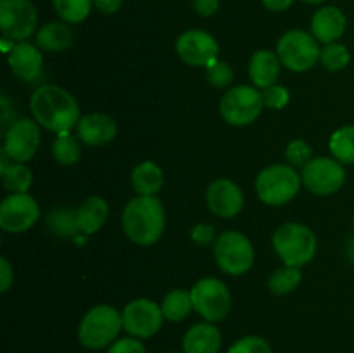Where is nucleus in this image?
<instances>
[{
    "instance_id": "nucleus-6",
    "label": "nucleus",
    "mask_w": 354,
    "mask_h": 353,
    "mask_svg": "<svg viewBox=\"0 0 354 353\" xmlns=\"http://www.w3.org/2000/svg\"><path fill=\"white\" fill-rule=\"evenodd\" d=\"M213 255L221 272L228 275H244L254 263V248L248 235L228 230L213 242Z\"/></svg>"
},
{
    "instance_id": "nucleus-3",
    "label": "nucleus",
    "mask_w": 354,
    "mask_h": 353,
    "mask_svg": "<svg viewBox=\"0 0 354 353\" xmlns=\"http://www.w3.org/2000/svg\"><path fill=\"white\" fill-rule=\"evenodd\" d=\"M273 249L283 265L303 266L308 265L317 255L318 241L315 232L303 224H283L273 232Z\"/></svg>"
},
{
    "instance_id": "nucleus-35",
    "label": "nucleus",
    "mask_w": 354,
    "mask_h": 353,
    "mask_svg": "<svg viewBox=\"0 0 354 353\" xmlns=\"http://www.w3.org/2000/svg\"><path fill=\"white\" fill-rule=\"evenodd\" d=\"M228 353H272V348L259 336H244L228 348Z\"/></svg>"
},
{
    "instance_id": "nucleus-18",
    "label": "nucleus",
    "mask_w": 354,
    "mask_h": 353,
    "mask_svg": "<svg viewBox=\"0 0 354 353\" xmlns=\"http://www.w3.org/2000/svg\"><path fill=\"white\" fill-rule=\"evenodd\" d=\"M7 61H9L10 71L26 83L37 82L41 75V69H44L41 52L28 42L14 44V47L7 54Z\"/></svg>"
},
{
    "instance_id": "nucleus-2",
    "label": "nucleus",
    "mask_w": 354,
    "mask_h": 353,
    "mask_svg": "<svg viewBox=\"0 0 354 353\" xmlns=\"http://www.w3.org/2000/svg\"><path fill=\"white\" fill-rule=\"evenodd\" d=\"M123 232L138 246H152L166 227L165 206L156 196H137L128 201L121 215Z\"/></svg>"
},
{
    "instance_id": "nucleus-37",
    "label": "nucleus",
    "mask_w": 354,
    "mask_h": 353,
    "mask_svg": "<svg viewBox=\"0 0 354 353\" xmlns=\"http://www.w3.org/2000/svg\"><path fill=\"white\" fill-rule=\"evenodd\" d=\"M107 353H145L144 345L138 338H121L116 339L113 345L109 346Z\"/></svg>"
},
{
    "instance_id": "nucleus-1",
    "label": "nucleus",
    "mask_w": 354,
    "mask_h": 353,
    "mask_svg": "<svg viewBox=\"0 0 354 353\" xmlns=\"http://www.w3.org/2000/svg\"><path fill=\"white\" fill-rule=\"evenodd\" d=\"M30 109L35 121L45 130L62 134L80 121V106L75 97L57 85H41L31 93Z\"/></svg>"
},
{
    "instance_id": "nucleus-38",
    "label": "nucleus",
    "mask_w": 354,
    "mask_h": 353,
    "mask_svg": "<svg viewBox=\"0 0 354 353\" xmlns=\"http://www.w3.org/2000/svg\"><path fill=\"white\" fill-rule=\"evenodd\" d=\"M190 237H192V241L199 246H206L209 244V242L216 241V237H214V227L207 224L196 225V227L192 228V232H190Z\"/></svg>"
},
{
    "instance_id": "nucleus-11",
    "label": "nucleus",
    "mask_w": 354,
    "mask_h": 353,
    "mask_svg": "<svg viewBox=\"0 0 354 353\" xmlns=\"http://www.w3.org/2000/svg\"><path fill=\"white\" fill-rule=\"evenodd\" d=\"M301 180L315 196H330L344 185L346 170L335 158H313L303 168Z\"/></svg>"
},
{
    "instance_id": "nucleus-4",
    "label": "nucleus",
    "mask_w": 354,
    "mask_h": 353,
    "mask_svg": "<svg viewBox=\"0 0 354 353\" xmlns=\"http://www.w3.org/2000/svg\"><path fill=\"white\" fill-rule=\"evenodd\" d=\"M123 329V315L111 305H97L83 315L78 339L85 348L102 350L111 346Z\"/></svg>"
},
{
    "instance_id": "nucleus-22",
    "label": "nucleus",
    "mask_w": 354,
    "mask_h": 353,
    "mask_svg": "<svg viewBox=\"0 0 354 353\" xmlns=\"http://www.w3.org/2000/svg\"><path fill=\"white\" fill-rule=\"evenodd\" d=\"M109 206L107 201L100 196H90L76 208V217H78V227L83 235H93L102 228L106 224Z\"/></svg>"
},
{
    "instance_id": "nucleus-32",
    "label": "nucleus",
    "mask_w": 354,
    "mask_h": 353,
    "mask_svg": "<svg viewBox=\"0 0 354 353\" xmlns=\"http://www.w3.org/2000/svg\"><path fill=\"white\" fill-rule=\"evenodd\" d=\"M320 61L328 71H341L351 61V54H349V48L346 45L334 42V44H328L325 45V48H322Z\"/></svg>"
},
{
    "instance_id": "nucleus-40",
    "label": "nucleus",
    "mask_w": 354,
    "mask_h": 353,
    "mask_svg": "<svg viewBox=\"0 0 354 353\" xmlns=\"http://www.w3.org/2000/svg\"><path fill=\"white\" fill-rule=\"evenodd\" d=\"M192 7L199 16L209 17L220 7V0H192Z\"/></svg>"
},
{
    "instance_id": "nucleus-9",
    "label": "nucleus",
    "mask_w": 354,
    "mask_h": 353,
    "mask_svg": "<svg viewBox=\"0 0 354 353\" xmlns=\"http://www.w3.org/2000/svg\"><path fill=\"white\" fill-rule=\"evenodd\" d=\"M194 310L206 322H220L232 308V294L225 282L214 277H204L197 280L190 289Z\"/></svg>"
},
{
    "instance_id": "nucleus-23",
    "label": "nucleus",
    "mask_w": 354,
    "mask_h": 353,
    "mask_svg": "<svg viewBox=\"0 0 354 353\" xmlns=\"http://www.w3.org/2000/svg\"><path fill=\"white\" fill-rule=\"evenodd\" d=\"M75 33L64 21H50L44 24L35 35L37 47L45 52H62L73 44Z\"/></svg>"
},
{
    "instance_id": "nucleus-8",
    "label": "nucleus",
    "mask_w": 354,
    "mask_h": 353,
    "mask_svg": "<svg viewBox=\"0 0 354 353\" xmlns=\"http://www.w3.org/2000/svg\"><path fill=\"white\" fill-rule=\"evenodd\" d=\"M280 62L294 73H304L320 61L322 51L318 40L303 30H290L280 37L277 44Z\"/></svg>"
},
{
    "instance_id": "nucleus-36",
    "label": "nucleus",
    "mask_w": 354,
    "mask_h": 353,
    "mask_svg": "<svg viewBox=\"0 0 354 353\" xmlns=\"http://www.w3.org/2000/svg\"><path fill=\"white\" fill-rule=\"evenodd\" d=\"M261 93L263 100H265V107H268V109H282L289 104L290 99L289 90L286 87L279 85V83L268 87V89H263Z\"/></svg>"
},
{
    "instance_id": "nucleus-26",
    "label": "nucleus",
    "mask_w": 354,
    "mask_h": 353,
    "mask_svg": "<svg viewBox=\"0 0 354 353\" xmlns=\"http://www.w3.org/2000/svg\"><path fill=\"white\" fill-rule=\"evenodd\" d=\"M47 228L50 234L57 237H75L82 234L78 227V217H76V208L61 206L52 210L47 215Z\"/></svg>"
},
{
    "instance_id": "nucleus-19",
    "label": "nucleus",
    "mask_w": 354,
    "mask_h": 353,
    "mask_svg": "<svg viewBox=\"0 0 354 353\" xmlns=\"http://www.w3.org/2000/svg\"><path fill=\"white\" fill-rule=\"evenodd\" d=\"M348 28V19L346 14L339 7L327 6L322 7L315 12L311 19V35L317 38L320 44H334L344 35Z\"/></svg>"
},
{
    "instance_id": "nucleus-29",
    "label": "nucleus",
    "mask_w": 354,
    "mask_h": 353,
    "mask_svg": "<svg viewBox=\"0 0 354 353\" xmlns=\"http://www.w3.org/2000/svg\"><path fill=\"white\" fill-rule=\"evenodd\" d=\"M303 280L299 266L283 265L282 269H277L275 272L270 273L268 277V289L277 296H283L296 289Z\"/></svg>"
},
{
    "instance_id": "nucleus-5",
    "label": "nucleus",
    "mask_w": 354,
    "mask_h": 353,
    "mask_svg": "<svg viewBox=\"0 0 354 353\" xmlns=\"http://www.w3.org/2000/svg\"><path fill=\"white\" fill-rule=\"evenodd\" d=\"M301 183V175L290 165H272L259 172L254 185L261 203L282 206L297 196Z\"/></svg>"
},
{
    "instance_id": "nucleus-13",
    "label": "nucleus",
    "mask_w": 354,
    "mask_h": 353,
    "mask_svg": "<svg viewBox=\"0 0 354 353\" xmlns=\"http://www.w3.org/2000/svg\"><path fill=\"white\" fill-rule=\"evenodd\" d=\"M40 218V206L28 192H12L0 204V227L9 234H21Z\"/></svg>"
},
{
    "instance_id": "nucleus-25",
    "label": "nucleus",
    "mask_w": 354,
    "mask_h": 353,
    "mask_svg": "<svg viewBox=\"0 0 354 353\" xmlns=\"http://www.w3.org/2000/svg\"><path fill=\"white\" fill-rule=\"evenodd\" d=\"M3 161L0 166V176H2V183L7 190L12 192H26L33 182V175L31 170L28 168L24 163H7L6 152L2 151Z\"/></svg>"
},
{
    "instance_id": "nucleus-30",
    "label": "nucleus",
    "mask_w": 354,
    "mask_h": 353,
    "mask_svg": "<svg viewBox=\"0 0 354 353\" xmlns=\"http://www.w3.org/2000/svg\"><path fill=\"white\" fill-rule=\"evenodd\" d=\"M328 149L337 161L354 165V125L335 130L328 142Z\"/></svg>"
},
{
    "instance_id": "nucleus-21",
    "label": "nucleus",
    "mask_w": 354,
    "mask_h": 353,
    "mask_svg": "<svg viewBox=\"0 0 354 353\" xmlns=\"http://www.w3.org/2000/svg\"><path fill=\"white\" fill-rule=\"evenodd\" d=\"M282 62H280L279 54L272 51H258L252 54L251 62H249V78L259 89H268L275 85L280 76Z\"/></svg>"
},
{
    "instance_id": "nucleus-12",
    "label": "nucleus",
    "mask_w": 354,
    "mask_h": 353,
    "mask_svg": "<svg viewBox=\"0 0 354 353\" xmlns=\"http://www.w3.org/2000/svg\"><path fill=\"white\" fill-rule=\"evenodd\" d=\"M123 315V329L130 336L138 339L152 338L161 329L165 315L161 305L154 303L147 298H138L130 301L121 311Z\"/></svg>"
},
{
    "instance_id": "nucleus-15",
    "label": "nucleus",
    "mask_w": 354,
    "mask_h": 353,
    "mask_svg": "<svg viewBox=\"0 0 354 353\" xmlns=\"http://www.w3.org/2000/svg\"><path fill=\"white\" fill-rule=\"evenodd\" d=\"M175 51L185 64L207 68L214 61H218L220 45L207 31L189 30L180 35L175 44Z\"/></svg>"
},
{
    "instance_id": "nucleus-17",
    "label": "nucleus",
    "mask_w": 354,
    "mask_h": 353,
    "mask_svg": "<svg viewBox=\"0 0 354 353\" xmlns=\"http://www.w3.org/2000/svg\"><path fill=\"white\" fill-rule=\"evenodd\" d=\"M78 138L86 145L99 147L114 141L118 134V125L114 118L106 113H90L80 118L76 125Z\"/></svg>"
},
{
    "instance_id": "nucleus-44",
    "label": "nucleus",
    "mask_w": 354,
    "mask_h": 353,
    "mask_svg": "<svg viewBox=\"0 0 354 353\" xmlns=\"http://www.w3.org/2000/svg\"><path fill=\"white\" fill-rule=\"evenodd\" d=\"M303 2H306V3H322V2H325V0H303Z\"/></svg>"
},
{
    "instance_id": "nucleus-39",
    "label": "nucleus",
    "mask_w": 354,
    "mask_h": 353,
    "mask_svg": "<svg viewBox=\"0 0 354 353\" xmlns=\"http://www.w3.org/2000/svg\"><path fill=\"white\" fill-rule=\"evenodd\" d=\"M14 282V269L6 256H0V291L7 293Z\"/></svg>"
},
{
    "instance_id": "nucleus-43",
    "label": "nucleus",
    "mask_w": 354,
    "mask_h": 353,
    "mask_svg": "<svg viewBox=\"0 0 354 353\" xmlns=\"http://www.w3.org/2000/svg\"><path fill=\"white\" fill-rule=\"evenodd\" d=\"M346 255H348V260L354 265V237L348 242V248H346Z\"/></svg>"
},
{
    "instance_id": "nucleus-33",
    "label": "nucleus",
    "mask_w": 354,
    "mask_h": 353,
    "mask_svg": "<svg viewBox=\"0 0 354 353\" xmlns=\"http://www.w3.org/2000/svg\"><path fill=\"white\" fill-rule=\"evenodd\" d=\"M311 156H313V149L308 142L296 138V141L289 142L286 149V159L290 166H306L311 161Z\"/></svg>"
},
{
    "instance_id": "nucleus-24",
    "label": "nucleus",
    "mask_w": 354,
    "mask_h": 353,
    "mask_svg": "<svg viewBox=\"0 0 354 353\" xmlns=\"http://www.w3.org/2000/svg\"><path fill=\"white\" fill-rule=\"evenodd\" d=\"M165 183V173L154 161H142L131 172V185L137 196H156Z\"/></svg>"
},
{
    "instance_id": "nucleus-31",
    "label": "nucleus",
    "mask_w": 354,
    "mask_h": 353,
    "mask_svg": "<svg viewBox=\"0 0 354 353\" xmlns=\"http://www.w3.org/2000/svg\"><path fill=\"white\" fill-rule=\"evenodd\" d=\"M57 16L68 24H78L88 17L92 10V0H52Z\"/></svg>"
},
{
    "instance_id": "nucleus-10",
    "label": "nucleus",
    "mask_w": 354,
    "mask_h": 353,
    "mask_svg": "<svg viewBox=\"0 0 354 353\" xmlns=\"http://www.w3.org/2000/svg\"><path fill=\"white\" fill-rule=\"evenodd\" d=\"M38 14L31 0H0V30L12 42H24L37 31Z\"/></svg>"
},
{
    "instance_id": "nucleus-14",
    "label": "nucleus",
    "mask_w": 354,
    "mask_h": 353,
    "mask_svg": "<svg viewBox=\"0 0 354 353\" xmlns=\"http://www.w3.org/2000/svg\"><path fill=\"white\" fill-rule=\"evenodd\" d=\"M40 141V125L37 121L23 118V120L14 121L6 132L3 152L12 161L28 163L37 154Z\"/></svg>"
},
{
    "instance_id": "nucleus-42",
    "label": "nucleus",
    "mask_w": 354,
    "mask_h": 353,
    "mask_svg": "<svg viewBox=\"0 0 354 353\" xmlns=\"http://www.w3.org/2000/svg\"><path fill=\"white\" fill-rule=\"evenodd\" d=\"M296 0H263V6L268 10H273V12H280V10L289 9Z\"/></svg>"
},
{
    "instance_id": "nucleus-7",
    "label": "nucleus",
    "mask_w": 354,
    "mask_h": 353,
    "mask_svg": "<svg viewBox=\"0 0 354 353\" xmlns=\"http://www.w3.org/2000/svg\"><path fill=\"white\" fill-rule=\"evenodd\" d=\"M265 100L258 89L237 85L227 90L220 100V114L232 127H245L254 123L263 113Z\"/></svg>"
},
{
    "instance_id": "nucleus-27",
    "label": "nucleus",
    "mask_w": 354,
    "mask_h": 353,
    "mask_svg": "<svg viewBox=\"0 0 354 353\" xmlns=\"http://www.w3.org/2000/svg\"><path fill=\"white\" fill-rule=\"evenodd\" d=\"M161 310L166 320H171V322L185 320V318L190 315V311L194 310L190 291L187 289L169 291V293L162 298Z\"/></svg>"
},
{
    "instance_id": "nucleus-20",
    "label": "nucleus",
    "mask_w": 354,
    "mask_h": 353,
    "mask_svg": "<svg viewBox=\"0 0 354 353\" xmlns=\"http://www.w3.org/2000/svg\"><path fill=\"white\" fill-rule=\"evenodd\" d=\"M221 348V332L211 322L194 324L183 336V353H218Z\"/></svg>"
},
{
    "instance_id": "nucleus-45",
    "label": "nucleus",
    "mask_w": 354,
    "mask_h": 353,
    "mask_svg": "<svg viewBox=\"0 0 354 353\" xmlns=\"http://www.w3.org/2000/svg\"><path fill=\"white\" fill-rule=\"evenodd\" d=\"M168 353H180V352H168Z\"/></svg>"
},
{
    "instance_id": "nucleus-28",
    "label": "nucleus",
    "mask_w": 354,
    "mask_h": 353,
    "mask_svg": "<svg viewBox=\"0 0 354 353\" xmlns=\"http://www.w3.org/2000/svg\"><path fill=\"white\" fill-rule=\"evenodd\" d=\"M80 138L73 137L69 132L57 134L52 142V156L62 166H73L82 158V144Z\"/></svg>"
},
{
    "instance_id": "nucleus-34",
    "label": "nucleus",
    "mask_w": 354,
    "mask_h": 353,
    "mask_svg": "<svg viewBox=\"0 0 354 353\" xmlns=\"http://www.w3.org/2000/svg\"><path fill=\"white\" fill-rule=\"evenodd\" d=\"M206 76L207 82H209L211 85L216 87V89H225V87L230 85L232 80H234V69H232V66L228 64V62L218 59L213 64L207 66Z\"/></svg>"
},
{
    "instance_id": "nucleus-41",
    "label": "nucleus",
    "mask_w": 354,
    "mask_h": 353,
    "mask_svg": "<svg viewBox=\"0 0 354 353\" xmlns=\"http://www.w3.org/2000/svg\"><path fill=\"white\" fill-rule=\"evenodd\" d=\"M93 7L102 14H114L121 9L123 0H92Z\"/></svg>"
},
{
    "instance_id": "nucleus-16",
    "label": "nucleus",
    "mask_w": 354,
    "mask_h": 353,
    "mask_svg": "<svg viewBox=\"0 0 354 353\" xmlns=\"http://www.w3.org/2000/svg\"><path fill=\"white\" fill-rule=\"evenodd\" d=\"M206 201L209 210L221 218H232L244 208V194L230 179H218L207 187Z\"/></svg>"
}]
</instances>
